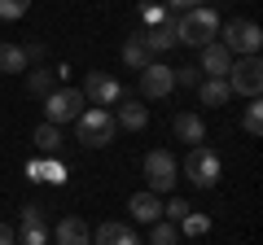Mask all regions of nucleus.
<instances>
[{
	"label": "nucleus",
	"instance_id": "1",
	"mask_svg": "<svg viewBox=\"0 0 263 245\" xmlns=\"http://www.w3.org/2000/svg\"><path fill=\"white\" fill-rule=\"evenodd\" d=\"M215 35H219V13L211 9V5H197V9H189V13H180V18H176V39H180V44H189V48L211 44Z\"/></svg>",
	"mask_w": 263,
	"mask_h": 245
},
{
	"label": "nucleus",
	"instance_id": "2",
	"mask_svg": "<svg viewBox=\"0 0 263 245\" xmlns=\"http://www.w3.org/2000/svg\"><path fill=\"white\" fill-rule=\"evenodd\" d=\"M215 39H219L233 57H259V48H263V31H259V22H250V18L219 22V35H215Z\"/></svg>",
	"mask_w": 263,
	"mask_h": 245
},
{
	"label": "nucleus",
	"instance_id": "3",
	"mask_svg": "<svg viewBox=\"0 0 263 245\" xmlns=\"http://www.w3.org/2000/svg\"><path fill=\"white\" fill-rule=\"evenodd\" d=\"M114 114L110 110H101V105H88L84 114L75 118V136H79V145H88V149H105V145L114 140Z\"/></svg>",
	"mask_w": 263,
	"mask_h": 245
},
{
	"label": "nucleus",
	"instance_id": "4",
	"mask_svg": "<svg viewBox=\"0 0 263 245\" xmlns=\"http://www.w3.org/2000/svg\"><path fill=\"white\" fill-rule=\"evenodd\" d=\"M180 171L189 175V184H193V189H215L219 175H224V162H219L215 149L197 145V149H189V158H184V167H180Z\"/></svg>",
	"mask_w": 263,
	"mask_h": 245
},
{
	"label": "nucleus",
	"instance_id": "5",
	"mask_svg": "<svg viewBox=\"0 0 263 245\" xmlns=\"http://www.w3.org/2000/svg\"><path fill=\"white\" fill-rule=\"evenodd\" d=\"M88 110V101H84V92L79 88H53V92L44 96V122H53V127H62V122H75L79 114Z\"/></svg>",
	"mask_w": 263,
	"mask_h": 245
},
{
	"label": "nucleus",
	"instance_id": "6",
	"mask_svg": "<svg viewBox=\"0 0 263 245\" xmlns=\"http://www.w3.org/2000/svg\"><path fill=\"white\" fill-rule=\"evenodd\" d=\"M224 84H228L233 96H259L263 92V62L259 57H233Z\"/></svg>",
	"mask_w": 263,
	"mask_h": 245
},
{
	"label": "nucleus",
	"instance_id": "7",
	"mask_svg": "<svg viewBox=\"0 0 263 245\" xmlns=\"http://www.w3.org/2000/svg\"><path fill=\"white\" fill-rule=\"evenodd\" d=\"M176 179H180V162L171 158L167 149H149L145 153V184H149V193H171L176 189Z\"/></svg>",
	"mask_w": 263,
	"mask_h": 245
},
{
	"label": "nucleus",
	"instance_id": "8",
	"mask_svg": "<svg viewBox=\"0 0 263 245\" xmlns=\"http://www.w3.org/2000/svg\"><path fill=\"white\" fill-rule=\"evenodd\" d=\"M79 92H84V101L101 105V110H105V105H119L123 96H127V92H123V84L114 75H105V70H88V79H84Z\"/></svg>",
	"mask_w": 263,
	"mask_h": 245
},
{
	"label": "nucleus",
	"instance_id": "9",
	"mask_svg": "<svg viewBox=\"0 0 263 245\" xmlns=\"http://www.w3.org/2000/svg\"><path fill=\"white\" fill-rule=\"evenodd\" d=\"M13 236H18V245H48V241H53V228H48V206H27Z\"/></svg>",
	"mask_w": 263,
	"mask_h": 245
},
{
	"label": "nucleus",
	"instance_id": "10",
	"mask_svg": "<svg viewBox=\"0 0 263 245\" xmlns=\"http://www.w3.org/2000/svg\"><path fill=\"white\" fill-rule=\"evenodd\" d=\"M171 88H176V75H171L167 62H149L141 70V96L145 101H162V96H171Z\"/></svg>",
	"mask_w": 263,
	"mask_h": 245
},
{
	"label": "nucleus",
	"instance_id": "11",
	"mask_svg": "<svg viewBox=\"0 0 263 245\" xmlns=\"http://www.w3.org/2000/svg\"><path fill=\"white\" fill-rule=\"evenodd\" d=\"M27 179L31 184H57V189H62L66 179H70V171H66L62 158H31L27 162Z\"/></svg>",
	"mask_w": 263,
	"mask_h": 245
},
{
	"label": "nucleus",
	"instance_id": "12",
	"mask_svg": "<svg viewBox=\"0 0 263 245\" xmlns=\"http://www.w3.org/2000/svg\"><path fill=\"white\" fill-rule=\"evenodd\" d=\"M171 132H176V140H184L189 149H197V145L206 140V122H202V114H193V110H180L176 118H171Z\"/></svg>",
	"mask_w": 263,
	"mask_h": 245
},
{
	"label": "nucleus",
	"instance_id": "13",
	"mask_svg": "<svg viewBox=\"0 0 263 245\" xmlns=\"http://www.w3.org/2000/svg\"><path fill=\"white\" fill-rule=\"evenodd\" d=\"M197 53H202V66H197V70H202L206 79H224V75H228V66H233V53H228V48L219 44V39L202 44Z\"/></svg>",
	"mask_w": 263,
	"mask_h": 245
},
{
	"label": "nucleus",
	"instance_id": "14",
	"mask_svg": "<svg viewBox=\"0 0 263 245\" xmlns=\"http://www.w3.org/2000/svg\"><path fill=\"white\" fill-rule=\"evenodd\" d=\"M127 210H132V223H158L162 219V197L158 193H132V201H127Z\"/></svg>",
	"mask_w": 263,
	"mask_h": 245
},
{
	"label": "nucleus",
	"instance_id": "15",
	"mask_svg": "<svg viewBox=\"0 0 263 245\" xmlns=\"http://www.w3.org/2000/svg\"><path fill=\"white\" fill-rule=\"evenodd\" d=\"M114 127H127V132H145V127H149V110H145L141 101H132V96H123L119 110H114Z\"/></svg>",
	"mask_w": 263,
	"mask_h": 245
},
{
	"label": "nucleus",
	"instance_id": "16",
	"mask_svg": "<svg viewBox=\"0 0 263 245\" xmlns=\"http://www.w3.org/2000/svg\"><path fill=\"white\" fill-rule=\"evenodd\" d=\"M53 241L57 245H92V228H88L84 219H57Z\"/></svg>",
	"mask_w": 263,
	"mask_h": 245
},
{
	"label": "nucleus",
	"instance_id": "17",
	"mask_svg": "<svg viewBox=\"0 0 263 245\" xmlns=\"http://www.w3.org/2000/svg\"><path fill=\"white\" fill-rule=\"evenodd\" d=\"M141 39H145L149 53H171V48L180 44V39H176V18H167V22H158V27L141 31Z\"/></svg>",
	"mask_w": 263,
	"mask_h": 245
},
{
	"label": "nucleus",
	"instance_id": "18",
	"mask_svg": "<svg viewBox=\"0 0 263 245\" xmlns=\"http://www.w3.org/2000/svg\"><path fill=\"white\" fill-rule=\"evenodd\" d=\"M31 145H35L40 158H62V127H53V122H40L35 132H31Z\"/></svg>",
	"mask_w": 263,
	"mask_h": 245
},
{
	"label": "nucleus",
	"instance_id": "19",
	"mask_svg": "<svg viewBox=\"0 0 263 245\" xmlns=\"http://www.w3.org/2000/svg\"><path fill=\"white\" fill-rule=\"evenodd\" d=\"M92 245H141V241H136V232H132L127 223H119V219H110V223H101V228H97Z\"/></svg>",
	"mask_w": 263,
	"mask_h": 245
},
{
	"label": "nucleus",
	"instance_id": "20",
	"mask_svg": "<svg viewBox=\"0 0 263 245\" xmlns=\"http://www.w3.org/2000/svg\"><path fill=\"white\" fill-rule=\"evenodd\" d=\"M0 75H27V53H22V44H5L0 39Z\"/></svg>",
	"mask_w": 263,
	"mask_h": 245
},
{
	"label": "nucleus",
	"instance_id": "21",
	"mask_svg": "<svg viewBox=\"0 0 263 245\" xmlns=\"http://www.w3.org/2000/svg\"><path fill=\"white\" fill-rule=\"evenodd\" d=\"M149 62H154V53L145 48V39H141V35H132L127 44H123V66H127V70H145Z\"/></svg>",
	"mask_w": 263,
	"mask_h": 245
},
{
	"label": "nucleus",
	"instance_id": "22",
	"mask_svg": "<svg viewBox=\"0 0 263 245\" xmlns=\"http://www.w3.org/2000/svg\"><path fill=\"white\" fill-rule=\"evenodd\" d=\"M53 88H62V84H57V70H53V66L31 70V75H27V92H31V96H40V101H44V96L53 92Z\"/></svg>",
	"mask_w": 263,
	"mask_h": 245
},
{
	"label": "nucleus",
	"instance_id": "23",
	"mask_svg": "<svg viewBox=\"0 0 263 245\" xmlns=\"http://www.w3.org/2000/svg\"><path fill=\"white\" fill-rule=\"evenodd\" d=\"M197 96H202V105H228V84L224 79H202V84H197Z\"/></svg>",
	"mask_w": 263,
	"mask_h": 245
},
{
	"label": "nucleus",
	"instance_id": "24",
	"mask_svg": "<svg viewBox=\"0 0 263 245\" xmlns=\"http://www.w3.org/2000/svg\"><path fill=\"white\" fill-rule=\"evenodd\" d=\"M241 127H246V136H263V101L259 96H250V105L241 114Z\"/></svg>",
	"mask_w": 263,
	"mask_h": 245
},
{
	"label": "nucleus",
	"instance_id": "25",
	"mask_svg": "<svg viewBox=\"0 0 263 245\" xmlns=\"http://www.w3.org/2000/svg\"><path fill=\"white\" fill-rule=\"evenodd\" d=\"M180 232H184V236H206L211 232V219L202 215V210H189V215L180 219Z\"/></svg>",
	"mask_w": 263,
	"mask_h": 245
},
{
	"label": "nucleus",
	"instance_id": "26",
	"mask_svg": "<svg viewBox=\"0 0 263 245\" xmlns=\"http://www.w3.org/2000/svg\"><path fill=\"white\" fill-rule=\"evenodd\" d=\"M149 228H154L149 245H180V228H176V223H167V219H158V223H149Z\"/></svg>",
	"mask_w": 263,
	"mask_h": 245
},
{
	"label": "nucleus",
	"instance_id": "27",
	"mask_svg": "<svg viewBox=\"0 0 263 245\" xmlns=\"http://www.w3.org/2000/svg\"><path fill=\"white\" fill-rule=\"evenodd\" d=\"M171 13L162 9V0H149V5H141V22H145V31L149 27H158V22H167Z\"/></svg>",
	"mask_w": 263,
	"mask_h": 245
},
{
	"label": "nucleus",
	"instance_id": "28",
	"mask_svg": "<svg viewBox=\"0 0 263 245\" xmlns=\"http://www.w3.org/2000/svg\"><path fill=\"white\" fill-rule=\"evenodd\" d=\"M27 9H31V0H0V22H18V18H27Z\"/></svg>",
	"mask_w": 263,
	"mask_h": 245
},
{
	"label": "nucleus",
	"instance_id": "29",
	"mask_svg": "<svg viewBox=\"0 0 263 245\" xmlns=\"http://www.w3.org/2000/svg\"><path fill=\"white\" fill-rule=\"evenodd\" d=\"M189 210H193V206H189L184 197H167V201H162V219H167V223H180Z\"/></svg>",
	"mask_w": 263,
	"mask_h": 245
},
{
	"label": "nucleus",
	"instance_id": "30",
	"mask_svg": "<svg viewBox=\"0 0 263 245\" xmlns=\"http://www.w3.org/2000/svg\"><path fill=\"white\" fill-rule=\"evenodd\" d=\"M171 75H176V88H197L202 84V70L197 66H171Z\"/></svg>",
	"mask_w": 263,
	"mask_h": 245
},
{
	"label": "nucleus",
	"instance_id": "31",
	"mask_svg": "<svg viewBox=\"0 0 263 245\" xmlns=\"http://www.w3.org/2000/svg\"><path fill=\"white\" fill-rule=\"evenodd\" d=\"M197 5H202V0H167L162 9L167 13H189V9H197Z\"/></svg>",
	"mask_w": 263,
	"mask_h": 245
},
{
	"label": "nucleus",
	"instance_id": "32",
	"mask_svg": "<svg viewBox=\"0 0 263 245\" xmlns=\"http://www.w3.org/2000/svg\"><path fill=\"white\" fill-rule=\"evenodd\" d=\"M22 53H27V62H44V53H48V48H44V44H27Z\"/></svg>",
	"mask_w": 263,
	"mask_h": 245
},
{
	"label": "nucleus",
	"instance_id": "33",
	"mask_svg": "<svg viewBox=\"0 0 263 245\" xmlns=\"http://www.w3.org/2000/svg\"><path fill=\"white\" fill-rule=\"evenodd\" d=\"M0 245H18V236H13L9 223H0Z\"/></svg>",
	"mask_w": 263,
	"mask_h": 245
}]
</instances>
